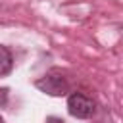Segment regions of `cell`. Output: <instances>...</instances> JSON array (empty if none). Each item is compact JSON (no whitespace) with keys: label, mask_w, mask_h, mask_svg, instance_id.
<instances>
[{"label":"cell","mask_w":123,"mask_h":123,"mask_svg":"<svg viewBox=\"0 0 123 123\" xmlns=\"http://www.w3.org/2000/svg\"><path fill=\"white\" fill-rule=\"evenodd\" d=\"M35 86H37L38 90L50 94V96H63V94L69 92V83H67V79H65L62 73H58V71H50V73H46L44 77H40V79L35 83Z\"/></svg>","instance_id":"6da1fadb"},{"label":"cell","mask_w":123,"mask_h":123,"mask_svg":"<svg viewBox=\"0 0 123 123\" xmlns=\"http://www.w3.org/2000/svg\"><path fill=\"white\" fill-rule=\"evenodd\" d=\"M67 110L73 117H79V119H86L94 113V102L85 96L83 92H73L69 94L67 98Z\"/></svg>","instance_id":"7a4b0ae2"},{"label":"cell","mask_w":123,"mask_h":123,"mask_svg":"<svg viewBox=\"0 0 123 123\" xmlns=\"http://www.w3.org/2000/svg\"><path fill=\"white\" fill-rule=\"evenodd\" d=\"M12 65H13V58L10 50L0 44V75H8L12 71Z\"/></svg>","instance_id":"3957f363"},{"label":"cell","mask_w":123,"mask_h":123,"mask_svg":"<svg viewBox=\"0 0 123 123\" xmlns=\"http://www.w3.org/2000/svg\"><path fill=\"white\" fill-rule=\"evenodd\" d=\"M46 123H63V119H60V117H48Z\"/></svg>","instance_id":"277c9868"},{"label":"cell","mask_w":123,"mask_h":123,"mask_svg":"<svg viewBox=\"0 0 123 123\" xmlns=\"http://www.w3.org/2000/svg\"><path fill=\"white\" fill-rule=\"evenodd\" d=\"M0 123H4V119H2V117H0Z\"/></svg>","instance_id":"5b68a950"}]
</instances>
